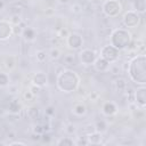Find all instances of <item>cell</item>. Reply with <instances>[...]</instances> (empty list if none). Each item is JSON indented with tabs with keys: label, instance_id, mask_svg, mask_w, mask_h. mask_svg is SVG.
Listing matches in <instances>:
<instances>
[{
	"label": "cell",
	"instance_id": "obj_1",
	"mask_svg": "<svg viewBox=\"0 0 146 146\" xmlns=\"http://www.w3.org/2000/svg\"><path fill=\"white\" fill-rule=\"evenodd\" d=\"M130 79L140 86L146 83V56L144 54L135 56L128 64Z\"/></svg>",
	"mask_w": 146,
	"mask_h": 146
},
{
	"label": "cell",
	"instance_id": "obj_2",
	"mask_svg": "<svg viewBox=\"0 0 146 146\" xmlns=\"http://www.w3.org/2000/svg\"><path fill=\"white\" fill-rule=\"evenodd\" d=\"M79 76L72 70H65L57 76V87L64 92H72L79 87Z\"/></svg>",
	"mask_w": 146,
	"mask_h": 146
},
{
	"label": "cell",
	"instance_id": "obj_3",
	"mask_svg": "<svg viewBox=\"0 0 146 146\" xmlns=\"http://www.w3.org/2000/svg\"><path fill=\"white\" fill-rule=\"evenodd\" d=\"M131 43V34L123 29L115 30L111 35V44L114 46L116 49L122 50L129 47Z\"/></svg>",
	"mask_w": 146,
	"mask_h": 146
},
{
	"label": "cell",
	"instance_id": "obj_4",
	"mask_svg": "<svg viewBox=\"0 0 146 146\" xmlns=\"http://www.w3.org/2000/svg\"><path fill=\"white\" fill-rule=\"evenodd\" d=\"M122 7L117 0H107L103 6V11L108 17H115L120 14Z\"/></svg>",
	"mask_w": 146,
	"mask_h": 146
},
{
	"label": "cell",
	"instance_id": "obj_5",
	"mask_svg": "<svg viewBox=\"0 0 146 146\" xmlns=\"http://www.w3.org/2000/svg\"><path fill=\"white\" fill-rule=\"evenodd\" d=\"M120 55V50L116 49L114 46L108 44L102 48L100 50V57H103L104 59H106L108 63H113L119 58Z\"/></svg>",
	"mask_w": 146,
	"mask_h": 146
},
{
	"label": "cell",
	"instance_id": "obj_6",
	"mask_svg": "<svg viewBox=\"0 0 146 146\" xmlns=\"http://www.w3.org/2000/svg\"><path fill=\"white\" fill-rule=\"evenodd\" d=\"M96 58H97V55L91 49H83V50H81L79 52V59L84 65H91V64H94V62L96 60Z\"/></svg>",
	"mask_w": 146,
	"mask_h": 146
},
{
	"label": "cell",
	"instance_id": "obj_7",
	"mask_svg": "<svg viewBox=\"0 0 146 146\" xmlns=\"http://www.w3.org/2000/svg\"><path fill=\"white\" fill-rule=\"evenodd\" d=\"M140 22V17L136 11H127L123 16V23L127 27H136Z\"/></svg>",
	"mask_w": 146,
	"mask_h": 146
},
{
	"label": "cell",
	"instance_id": "obj_8",
	"mask_svg": "<svg viewBox=\"0 0 146 146\" xmlns=\"http://www.w3.org/2000/svg\"><path fill=\"white\" fill-rule=\"evenodd\" d=\"M133 97H135L137 105L140 108H144L146 105V88H145V86H140L139 88H137L133 92Z\"/></svg>",
	"mask_w": 146,
	"mask_h": 146
},
{
	"label": "cell",
	"instance_id": "obj_9",
	"mask_svg": "<svg viewBox=\"0 0 146 146\" xmlns=\"http://www.w3.org/2000/svg\"><path fill=\"white\" fill-rule=\"evenodd\" d=\"M83 43L82 36L78 33H70L67 35V44L72 49H79Z\"/></svg>",
	"mask_w": 146,
	"mask_h": 146
},
{
	"label": "cell",
	"instance_id": "obj_10",
	"mask_svg": "<svg viewBox=\"0 0 146 146\" xmlns=\"http://www.w3.org/2000/svg\"><path fill=\"white\" fill-rule=\"evenodd\" d=\"M11 24L7 21H0V40H7L11 34Z\"/></svg>",
	"mask_w": 146,
	"mask_h": 146
},
{
	"label": "cell",
	"instance_id": "obj_11",
	"mask_svg": "<svg viewBox=\"0 0 146 146\" xmlns=\"http://www.w3.org/2000/svg\"><path fill=\"white\" fill-rule=\"evenodd\" d=\"M47 81H48L47 75H46L44 73H42V72H39V73L34 74V76H33V79H32L33 84H34V86H38V87H40V88L43 87V86H46V84H47Z\"/></svg>",
	"mask_w": 146,
	"mask_h": 146
},
{
	"label": "cell",
	"instance_id": "obj_12",
	"mask_svg": "<svg viewBox=\"0 0 146 146\" xmlns=\"http://www.w3.org/2000/svg\"><path fill=\"white\" fill-rule=\"evenodd\" d=\"M108 66H110V63H108L106 59H104L103 57L96 58V60L94 62V67H95V70L98 71V72H104V71H106V70L108 68Z\"/></svg>",
	"mask_w": 146,
	"mask_h": 146
},
{
	"label": "cell",
	"instance_id": "obj_13",
	"mask_svg": "<svg viewBox=\"0 0 146 146\" xmlns=\"http://www.w3.org/2000/svg\"><path fill=\"white\" fill-rule=\"evenodd\" d=\"M87 139H88V143H89V144L97 145V144H100V143H102L103 136H102V132L94 131V132H91V133L87 135Z\"/></svg>",
	"mask_w": 146,
	"mask_h": 146
},
{
	"label": "cell",
	"instance_id": "obj_14",
	"mask_svg": "<svg viewBox=\"0 0 146 146\" xmlns=\"http://www.w3.org/2000/svg\"><path fill=\"white\" fill-rule=\"evenodd\" d=\"M132 8L137 14H144L146 10V0H133Z\"/></svg>",
	"mask_w": 146,
	"mask_h": 146
},
{
	"label": "cell",
	"instance_id": "obj_15",
	"mask_svg": "<svg viewBox=\"0 0 146 146\" xmlns=\"http://www.w3.org/2000/svg\"><path fill=\"white\" fill-rule=\"evenodd\" d=\"M116 112V106L114 103L112 102H106L104 105H103V113L107 116H112L113 114H115Z\"/></svg>",
	"mask_w": 146,
	"mask_h": 146
},
{
	"label": "cell",
	"instance_id": "obj_16",
	"mask_svg": "<svg viewBox=\"0 0 146 146\" xmlns=\"http://www.w3.org/2000/svg\"><path fill=\"white\" fill-rule=\"evenodd\" d=\"M39 115H40V112H39V108L36 106H31L26 110V116H27V119H30L32 121L38 120Z\"/></svg>",
	"mask_w": 146,
	"mask_h": 146
},
{
	"label": "cell",
	"instance_id": "obj_17",
	"mask_svg": "<svg viewBox=\"0 0 146 146\" xmlns=\"http://www.w3.org/2000/svg\"><path fill=\"white\" fill-rule=\"evenodd\" d=\"M22 110V105L17 102V99H14L9 103L8 105V111L11 113V114H18Z\"/></svg>",
	"mask_w": 146,
	"mask_h": 146
},
{
	"label": "cell",
	"instance_id": "obj_18",
	"mask_svg": "<svg viewBox=\"0 0 146 146\" xmlns=\"http://www.w3.org/2000/svg\"><path fill=\"white\" fill-rule=\"evenodd\" d=\"M72 110H73V113L76 114V115H84L86 112H87V107L82 103H75L73 105V108Z\"/></svg>",
	"mask_w": 146,
	"mask_h": 146
},
{
	"label": "cell",
	"instance_id": "obj_19",
	"mask_svg": "<svg viewBox=\"0 0 146 146\" xmlns=\"http://www.w3.org/2000/svg\"><path fill=\"white\" fill-rule=\"evenodd\" d=\"M22 34H23L24 40H26V41H32V40L35 38V32H34V30L31 29V27H25V29L23 30Z\"/></svg>",
	"mask_w": 146,
	"mask_h": 146
},
{
	"label": "cell",
	"instance_id": "obj_20",
	"mask_svg": "<svg viewBox=\"0 0 146 146\" xmlns=\"http://www.w3.org/2000/svg\"><path fill=\"white\" fill-rule=\"evenodd\" d=\"M114 87H115V89H116L117 92H122V91H124V89H125V87H127V82H125L124 79L119 78V79L115 80Z\"/></svg>",
	"mask_w": 146,
	"mask_h": 146
},
{
	"label": "cell",
	"instance_id": "obj_21",
	"mask_svg": "<svg viewBox=\"0 0 146 146\" xmlns=\"http://www.w3.org/2000/svg\"><path fill=\"white\" fill-rule=\"evenodd\" d=\"M57 145H59V146H72V145H74V141L71 139V138H68V137H65V138H62V139H59L58 141H57Z\"/></svg>",
	"mask_w": 146,
	"mask_h": 146
},
{
	"label": "cell",
	"instance_id": "obj_22",
	"mask_svg": "<svg viewBox=\"0 0 146 146\" xmlns=\"http://www.w3.org/2000/svg\"><path fill=\"white\" fill-rule=\"evenodd\" d=\"M64 63L66 65H74L75 63V56L72 54H67L64 56Z\"/></svg>",
	"mask_w": 146,
	"mask_h": 146
},
{
	"label": "cell",
	"instance_id": "obj_23",
	"mask_svg": "<svg viewBox=\"0 0 146 146\" xmlns=\"http://www.w3.org/2000/svg\"><path fill=\"white\" fill-rule=\"evenodd\" d=\"M95 129H96V131H98V132H104V131L106 130V122L103 121V120L98 121V122L95 124Z\"/></svg>",
	"mask_w": 146,
	"mask_h": 146
},
{
	"label": "cell",
	"instance_id": "obj_24",
	"mask_svg": "<svg viewBox=\"0 0 146 146\" xmlns=\"http://www.w3.org/2000/svg\"><path fill=\"white\" fill-rule=\"evenodd\" d=\"M9 83V78L6 73L0 72V87H6Z\"/></svg>",
	"mask_w": 146,
	"mask_h": 146
},
{
	"label": "cell",
	"instance_id": "obj_25",
	"mask_svg": "<svg viewBox=\"0 0 146 146\" xmlns=\"http://www.w3.org/2000/svg\"><path fill=\"white\" fill-rule=\"evenodd\" d=\"M35 57H36L38 62H44L46 58H47V54H46L44 50H38L36 54H35Z\"/></svg>",
	"mask_w": 146,
	"mask_h": 146
},
{
	"label": "cell",
	"instance_id": "obj_26",
	"mask_svg": "<svg viewBox=\"0 0 146 146\" xmlns=\"http://www.w3.org/2000/svg\"><path fill=\"white\" fill-rule=\"evenodd\" d=\"M49 55H50V57L52 59H57L60 56V50L58 48H51L50 51H49Z\"/></svg>",
	"mask_w": 146,
	"mask_h": 146
},
{
	"label": "cell",
	"instance_id": "obj_27",
	"mask_svg": "<svg viewBox=\"0 0 146 146\" xmlns=\"http://www.w3.org/2000/svg\"><path fill=\"white\" fill-rule=\"evenodd\" d=\"M94 131H96L94 124H88V125H86V127L82 129V133H84L86 136L89 135V133H91V132H94Z\"/></svg>",
	"mask_w": 146,
	"mask_h": 146
},
{
	"label": "cell",
	"instance_id": "obj_28",
	"mask_svg": "<svg viewBox=\"0 0 146 146\" xmlns=\"http://www.w3.org/2000/svg\"><path fill=\"white\" fill-rule=\"evenodd\" d=\"M71 10H72V13H74V14H80V13L82 11V7H81V5H79V3H74V5H72Z\"/></svg>",
	"mask_w": 146,
	"mask_h": 146
},
{
	"label": "cell",
	"instance_id": "obj_29",
	"mask_svg": "<svg viewBox=\"0 0 146 146\" xmlns=\"http://www.w3.org/2000/svg\"><path fill=\"white\" fill-rule=\"evenodd\" d=\"M21 22H22V19H21V16H18V15H14L10 19V23L13 25H21Z\"/></svg>",
	"mask_w": 146,
	"mask_h": 146
},
{
	"label": "cell",
	"instance_id": "obj_30",
	"mask_svg": "<svg viewBox=\"0 0 146 146\" xmlns=\"http://www.w3.org/2000/svg\"><path fill=\"white\" fill-rule=\"evenodd\" d=\"M5 63H6V67L9 68V70H11L14 67V65H15V62H14V58L13 57H8Z\"/></svg>",
	"mask_w": 146,
	"mask_h": 146
},
{
	"label": "cell",
	"instance_id": "obj_31",
	"mask_svg": "<svg viewBox=\"0 0 146 146\" xmlns=\"http://www.w3.org/2000/svg\"><path fill=\"white\" fill-rule=\"evenodd\" d=\"M11 32H13V34L17 35V34L22 33V32H23V30H22L21 25H13V26H11Z\"/></svg>",
	"mask_w": 146,
	"mask_h": 146
},
{
	"label": "cell",
	"instance_id": "obj_32",
	"mask_svg": "<svg viewBox=\"0 0 146 146\" xmlns=\"http://www.w3.org/2000/svg\"><path fill=\"white\" fill-rule=\"evenodd\" d=\"M33 132L39 133V135H42V133L44 132V131H43V127H42V124H36V125H34Z\"/></svg>",
	"mask_w": 146,
	"mask_h": 146
},
{
	"label": "cell",
	"instance_id": "obj_33",
	"mask_svg": "<svg viewBox=\"0 0 146 146\" xmlns=\"http://www.w3.org/2000/svg\"><path fill=\"white\" fill-rule=\"evenodd\" d=\"M23 96H24V98H25L26 100H32V99H33V97H34V95H33L30 90H29V91H25Z\"/></svg>",
	"mask_w": 146,
	"mask_h": 146
},
{
	"label": "cell",
	"instance_id": "obj_34",
	"mask_svg": "<svg viewBox=\"0 0 146 146\" xmlns=\"http://www.w3.org/2000/svg\"><path fill=\"white\" fill-rule=\"evenodd\" d=\"M40 139H41L43 143H49V141H50V136H49L48 133H44V132H43L42 136L40 137Z\"/></svg>",
	"mask_w": 146,
	"mask_h": 146
},
{
	"label": "cell",
	"instance_id": "obj_35",
	"mask_svg": "<svg viewBox=\"0 0 146 146\" xmlns=\"http://www.w3.org/2000/svg\"><path fill=\"white\" fill-rule=\"evenodd\" d=\"M46 114L47 115H54L55 114V108L52 106H48L46 110Z\"/></svg>",
	"mask_w": 146,
	"mask_h": 146
},
{
	"label": "cell",
	"instance_id": "obj_36",
	"mask_svg": "<svg viewBox=\"0 0 146 146\" xmlns=\"http://www.w3.org/2000/svg\"><path fill=\"white\" fill-rule=\"evenodd\" d=\"M59 33H60V36H63V38H67V35L70 34L66 29H60L59 30Z\"/></svg>",
	"mask_w": 146,
	"mask_h": 146
},
{
	"label": "cell",
	"instance_id": "obj_37",
	"mask_svg": "<svg viewBox=\"0 0 146 146\" xmlns=\"http://www.w3.org/2000/svg\"><path fill=\"white\" fill-rule=\"evenodd\" d=\"M30 91H31L33 95H35V94H38V92L40 91V87H38V86H34V84H33V87L31 88V90H30Z\"/></svg>",
	"mask_w": 146,
	"mask_h": 146
},
{
	"label": "cell",
	"instance_id": "obj_38",
	"mask_svg": "<svg viewBox=\"0 0 146 146\" xmlns=\"http://www.w3.org/2000/svg\"><path fill=\"white\" fill-rule=\"evenodd\" d=\"M66 131H67L68 133H73V132L75 131V127H74V125L71 123V124H68V125H67V129H66Z\"/></svg>",
	"mask_w": 146,
	"mask_h": 146
},
{
	"label": "cell",
	"instance_id": "obj_39",
	"mask_svg": "<svg viewBox=\"0 0 146 146\" xmlns=\"http://www.w3.org/2000/svg\"><path fill=\"white\" fill-rule=\"evenodd\" d=\"M76 144H78V145H81V144H83V145H88L89 143H88V139H87V137H84L83 139H81V138H80V140H79Z\"/></svg>",
	"mask_w": 146,
	"mask_h": 146
},
{
	"label": "cell",
	"instance_id": "obj_40",
	"mask_svg": "<svg viewBox=\"0 0 146 146\" xmlns=\"http://www.w3.org/2000/svg\"><path fill=\"white\" fill-rule=\"evenodd\" d=\"M10 145H11V146H14V145H22V146H24L25 143H22V141H14V143H10Z\"/></svg>",
	"mask_w": 146,
	"mask_h": 146
},
{
	"label": "cell",
	"instance_id": "obj_41",
	"mask_svg": "<svg viewBox=\"0 0 146 146\" xmlns=\"http://www.w3.org/2000/svg\"><path fill=\"white\" fill-rule=\"evenodd\" d=\"M97 97H98V96H97V94H96V92H92V94L90 95V98H91V99H95V100H96V99H97Z\"/></svg>",
	"mask_w": 146,
	"mask_h": 146
},
{
	"label": "cell",
	"instance_id": "obj_42",
	"mask_svg": "<svg viewBox=\"0 0 146 146\" xmlns=\"http://www.w3.org/2000/svg\"><path fill=\"white\" fill-rule=\"evenodd\" d=\"M58 1H59L60 3H67V2L70 1V0H58Z\"/></svg>",
	"mask_w": 146,
	"mask_h": 146
},
{
	"label": "cell",
	"instance_id": "obj_43",
	"mask_svg": "<svg viewBox=\"0 0 146 146\" xmlns=\"http://www.w3.org/2000/svg\"><path fill=\"white\" fill-rule=\"evenodd\" d=\"M2 7H3V1H2V0H0V9H1Z\"/></svg>",
	"mask_w": 146,
	"mask_h": 146
}]
</instances>
